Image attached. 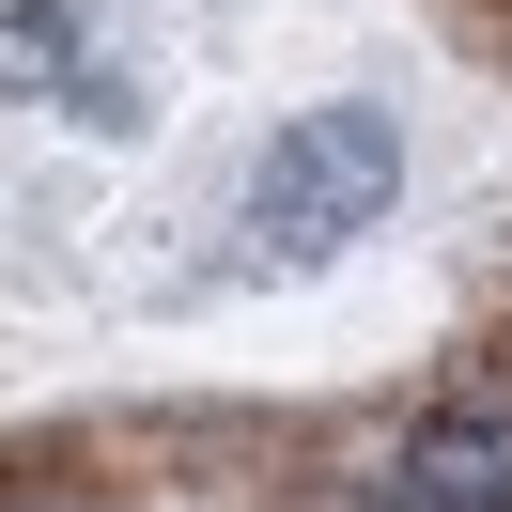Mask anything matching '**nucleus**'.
<instances>
[{"label": "nucleus", "mask_w": 512, "mask_h": 512, "mask_svg": "<svg viewBox=\"0 0 512 512\" xmlns=\"http://www.w3.org/2000/svg\"><path fill=\"white\" fill-rule=\"evenodd\" d=\"M388 187H404V125H388L373 94H326V109H295V125L249 156L233 218H249L280 264H326V249H357V233L388 218Z\"/></svg>", "instance_id": "1"}, {"label": "nucleus", "mask_w": 512, "mask_h": 512, "mask_svg": "<svg viewBox=\"0 0 512 512\" xmlns=\"http://www.w3.org/2000/svg\"><path fill=\"white\" fill-rule=\"evenodd\" d=\"M373 497H388V512H512V404H435V419H404L388 466H373Z\"/></svg>", "instance_id": "2"}, {"label": "nucleus", "mask_w": 512, "mask_h": 512, "mask_svg": "<svg viewBox=\"0 0 512 512\" xmlns=\"http://www.w3.org/2000/svg\"><path fill=\"white\" fill-rule=\"evenodd\" d=\"M0 512H94V497H0Z\"/></svg>", "instance_id": "3"}]
</instances>
